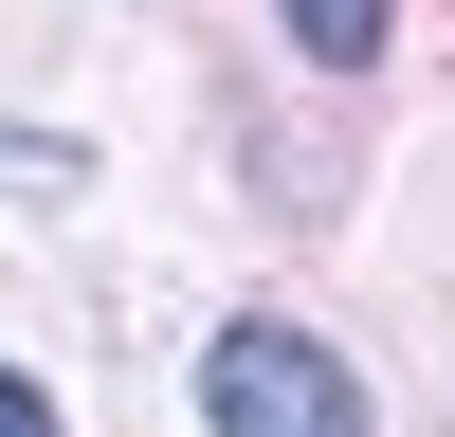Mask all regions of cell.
<instances>
[{"label":"cell","mask_w":455,"mask_h":437,"mask_svg":"<svg viewBox=\"0 0 455 437\" xmlns=\"http://www.w3.org/2000/svg\"><path fill=\"white\" fill-rule=\"evenodd\" d=\"M0 437H55V401H36V383H19V364H0Z\"/></svg>","instance_id":"cell-3"},{"label":"cell","mask_w":455,"mask_h":437,"mask_svg":"<svg viewBox=\"0 0 455 437\" xmlns=\"http://www.w3.org/2000/svg\"><path fill=\"white\" fill-rule=\"evenodd\" d=\"M201 419H219V437H364V383L310 346V328L255 310V328H219V346H201Z\"/></svg>","instance_id":"cell-1"},{"label":"cell","mask_w":455,"mask_h":437,"mask_svg":"<svg viewBox=\"0 0 455 437\" xmlns=\"http://www.w3.org/2000/svg\"><path fill=\"white\" fill-rule=\"evenodd\" d=\"M274 19H291V36H310V55H328V73H364V55H383V19H401V0H274Z\"/></svg>","instance_id":"cell-2"}]
</instances>
